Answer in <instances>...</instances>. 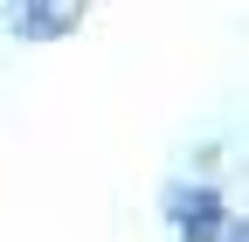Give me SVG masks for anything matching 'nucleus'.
Here are the masks:
<instances>
[{
    "label": "nucleus",
    "mask_w": 249,
    "mask_h": 242,
    "mask_svg": "<svg viewBox=\"0 0 249 242\" xmlns=\"http://www.w3.org/2000/svg\"><path fill=\"white\" fill-rule=\"evenodd\" d=\"M173 207H187V228H194V242H214V222H222L214 194H180Z\"/></svg>",
    "instance_id": "f257e3e1"
},
{
    "label": "nucleus",
    "mask_w": 249,
    "mask_h": 242,
    "mask_svg": "<svg viewBox=\"0 0 249 242\" xmlns=\"http://www.w3.org/2000/svg\"><path fill=\"white\" fill-rule=\"evenodd\" d=\"M28 14H49V0H28Z\"/></svg>",
    "instance_id": "f03ea898"
}]
</instances>
